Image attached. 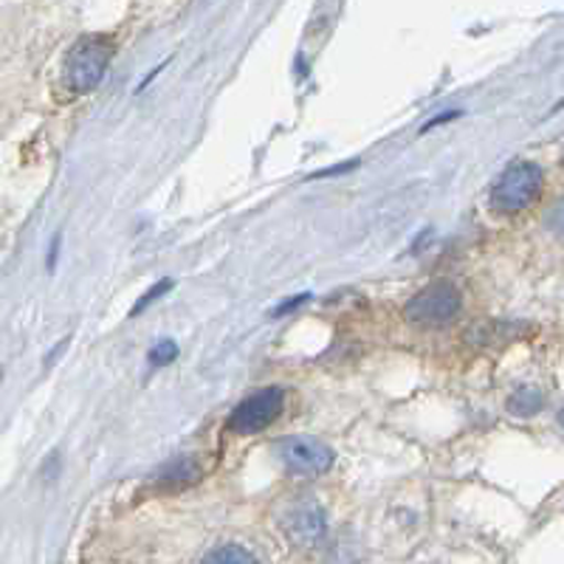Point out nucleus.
Masks as SVG:
<instances>
[{"mask_svg":"<svg viewBox=\"0 0 564 564\" xmlns=\"http://www.w3.org/2000/svg\"><path fill=\"white\" fill-rule=\"evenodd\" d=\"M282 401H285V395H282L280 387H265V390H257L254 395L243 398L229 417L231 432H238V435L263 432L271 421L280 417Z\"/></svg>","mask_w":564,"mask_h":564,"instance_id":"obj_5","label":"nucleus"},{"mask_svg":"<svg viewBox=\"0 0 564 564\" xmlns=\"http://www.w3.org/2000/svg\"><path fill=\"white\" fill-rule=\"evenodd\" d=\"M545 410V395L536 387H522L508 398V412L517 417H533Z\"/></svg>","mask_w":564,"mask_h":564,"instance_id":"obj_7","label":"nucleus"},{"mask_svg":"<svg viewBox=\"0 0 564 564\" xmlns=\"http://www.w3.org/2000/svg\"><path fill=\"white\" fill-rule=\"evenodd\" d=\"M170 285H173V282H170V280L159 282V285H155V289H153V291H148V294H144V296H141V300H139V302H135V308H133V314H141V311L148 308V305H150V302H153V300H155V296H159V294H164V291H170Z\"/></svg>","mask_w":564,"mask_h":564,"instance_id":"obj_10","label":"nucleus"},{"mask_svg":"<svg viewBox=\"0 0 564 564\" xmlns=\"http://www.w3.org/2000/svg\"><path fill=\"white\" fill-rule=\"evenodd\" d=\"M460 314V294L452 282H435L406 302V319L415 325H446Z\"/></svg>","mask_w":564,"mask_h":564,"instance_id":"obj_3","label":"nucleus"},{"mask_svg":"<svg viewBox=\"0 0 564 564\" xmlns=\"http://www.w3.org/2000/svg\"><path fill=\"white\" fill-rule=\"evenodd\" d=\"M178 356V345L175 341H161V345H155L153 350H150V365H170V361Z\"/></svg>","mask_w":564,"mask_h":564,"instance_id":"obj_9","label":"nucleus"},{"mask_svg":"<svg viewBox=\"0 0 564 564\" xmlns=\"http://www.w3.org/2000/svg\"><path fill=\"white\" fill-rule=\"evenodd\" d=\"M204 564H257V558L240 545H220L204 558Z\"/></svg>","mask_w":564,"mask_h":564,"instance_id":"obj_8","label":"nucleus"},{"mask_svg":"<svg viewBox=\"0 0 564 564\" xmlns=\"http://www.w3.org/2000/svg\"><path fill=\"white\" fill-rule=\"evenodd\" d=\"M282 531L289 533L294 545H316L327 531L325 511L314 500H300L282 513Z\"/></svg>","mask_w":564,"mask_h":564,"instance_id":"obj_6","label":"nucleus"},{"mask_svg":"<svg viewBox=\"0 0 564 564\" xmlns=\"http://www.w3.org/2000/svg\"><path fill=\"white\" fill-rule=\"evenodd\" d=\"M542 184H545V175H542V170L533 161H513V164L506 167V173L497 178V184H494L491 206L502 212V215L525 212L539 198Z\"/></svg>","mask_w":564,"mask_h":564,"instance_id":"obj_1","label":"nucleus"},{"mask_svg":"<svg viewBox=\"0 0 564 564\" xmlns=\"http://www.w3.org/2000/svg\"><path fill=\"white\" fill-rule=\"evenodd\" d=\"M110 57H113V43L108 37H83L68 52L63 77L65 85L77 94H88L102 83L108 70Z\"/></svg>","mask_w":564,"mask_h":564,"instance_id":"obj_2","label":"nucleus"},{"mask_svg":"<svg viewBox=\"0 0 564 564\" xmlns=\"http://www.w3.org/2000/svg\"><path fill=\"white\" fill-rule=\"evenodd\" d=\"M276 455H280L282 466L289 468L291 475L300 477L325 475L327 468L334 466V452H330V446L308 435H294L280 441Z\"/></svg>","mask_w":564,"mask_h":564,"instance_id":"obj_4","label":"nucleus"}]
</instances>
